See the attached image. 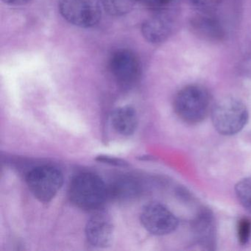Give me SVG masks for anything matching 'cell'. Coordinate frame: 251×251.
Returning a JSON list of instances; mask_svg holds the SVG:
<instances>
[{"label":"cell","instance_id":"6da1fadb","mask_svg":"<svg viewBox=\"0 0 251 251\" xmlns=\"http://www.w3.org/2000/svg\"><path fill=\"white\" fill-rule=\"evenodd\" d=\"M108 195L106 185L94 173H83L75 176L69 187L70 201L81 209H98Z\"/></svg>","mask_w":251,"mask_h":251},{"label":"cell","instance_id":"ac0fdd59","mask_svg":"<svg viewBox=\"0 0 251 251\" xmlns=\"http://www.w3.org/2000/svg\"><path fill=\"white\" fill-rule=\"evenodd\" d=\"M145 6L155 11L166 9L174 0H139Z\"/></svg>","mask_w":251,"mask_h":251},{"label":"cell","instance_id":"30bf717a","mask_svg":"<svg viewBox=\"0 0 251 251\" xmlns=\"http://www.w3.org/2000/svg\"><path fill=\"white\" fill-rule=\"evenodd\" d=\"M191 30L198 37L207 42H218L226 36L223 25L212 13H201L192 17Z\"/></svg>","mask_w":251,"mask_h":251},{"label":"cell","instance_id":"e0dca14e","mask_svg":"<svg viewBox=\"0 0 251 251\" xmlns=\"http://www.w3.org/2000/svg\"><path fill=\"white\" fill-rule=\"evenodd\" d=\"M237 233L241 245H246L251 236V220L247 218L241 219L238 223Z\"/></svg>","mask_w":251,"mask_h":251},{"label":"cell","instance_id":"277c9868","mask_svg":"<svg viewBox=\"0 0 251 251\" xmlns=\"http://www.w3.org/2000/svg\"><path fill=\"white\" fill-rule=\"evenodd\" d=\"M26 182L35 198L48 202L55 198L64 183L62 173L51 166L35 167L27 173Z\"/></svg>","mask_w":251,"mask_h":251},{"label":"cell","instance_id":"7c38bea8","mask_svg":"<svg viewBox=\"0 0 251 251\" xmlns=\"http://www.w3.org/2000/svg\"><path fill=\"white\" fill-rule=\"evenodd\" d=\"M113 128L123 136H130L138 127V117L134 108L130 106L120 107L111 116Z\"/></svg>","mask_w":251,"mask_h":251},{"label":"cell","instance_id":"5bb4252c","mask_svg":"<svg viewBox=\"0 0 251 251\" xmlns=\"http://www.w3.org/2000/svg\"><path fill=\"white\" fill-rule=\"evenodd\" d=\"M102 8L113 17H122L129 14L138 0H99Z\"/></svg>","mask_w":251,"mask_h":251},{"label":"cell","instance_id":"2e32d148","mask_svg":"<svg viewBox=\"0 0 251 251\" xmlns=\"http://www.w3.org/2000/svg\"><path fill=\"white\" fill-rule=\"evenodd\" d=\"M192 5L201 13H213L220 6L223 0H190Z\"/></svg>","mask_w":251,"mask_h":251},{"label":"cell","instance_id":"9a60e30c","mask_svg":"<svg viewBox=\"0 0 251 251\" xmlns=\"http://www.w3.org/2000/svg\"><path fill=\"white\" fill-rule=\"evenodd\" d=\"M235 192L241 205L251 214V177L238 182L235 186Z\"/></svg>","mask_w":251,"mask_h":251},{"label":"cell","instance_id":"d6986e66","mask_svg":"<svg viewBox=\"0 0 251 251\" xmlns=\"http://www.w3.org/2000/svg\"><path fill=\"white\" fill-rule=\"evenodd\" d=\"M96 160L100 162H103L105 164L117 166V167H126L127 165V163L123 160L114 158V157L108 156V155H100V156L97 157Z\"/></svg>","mask_w":251,"mask_h":251},{"label":"cell","instance_id":"4fadbf2b","mask_svg":"<svg viewBox=\"0 0 251 251\" xmlns=\"http://www.w3.org/2000/svg\"><path fill=\"white\" fill-rule=\"evenodd\" d=\"M108 195L115 199H129L135 198L140 192L137 180L132 177H122L116 180L108 188Z\"/></svg>","mask_w":251,"mask_h":251},{"label":"cell","instance_id":"ba28073f","mask_svg":"<svg viewBox=\"0 0 251 251\" xmlns=\"http://www.w3.org/2000/svg\"><path fill=\"white\" fill-rule=\"evenodd\" d=\"M147 19L142 25V33L144 38L151 44H160L165 42L173 33L176 26L174 17L166 9Z\"/></svg>","mask_w":251,"mask_h":251},{"label":"cell","instance_id":"9c48e42d","mask_svg":"<svg viewBox=\"0 0 251 251\" xmlns=\"http://www.w3.org/2000/svg\"><path fill=\"white\" fill-rule=\"evenodd\" d=\"M86 239L97 248H107L112 243L114 226L111 217L105 211H98L88 220Z\"/></svg>","mask_w":251,"mask_h":251},{"label":"cell","instance_id":"8992f818","mask_svg":"<svg viewBox=\"0 0 251 251\" xmlns=\"http://www.w3.org/2000/svg\"><path fill=\"white\" fill-rule=\"evenodd\" d=\"M108 67L111 75L122 87H132L140 78V61L137 55L130 50L114 51L110 57Z\"/></svg>","mask_w":251,"mask_h":251},{"label":"cell","instance_id":"8fae6325","mask_svg":"<svg viewBox=\"0 0 251 251\" xmlns=\"http://www.w3.org/2000/svg\"><path fill=\"white\" fill-rule=\"evenodd\" d=\"M194 234L200 245L207 249H214L216 242V226L210 211H203L193 223Z\"/></svg>","mask_w":251,"mask_h":251},{"label":"cell","instance_id":"3957f363","mask_svg":"<svg viewBox=\"0 0 251 251\" xmlns=\"http://www.w3.org/2000/svg\"><path fill=\"white\" fill-rule=\"evenodd\" d=\"M245 104L233 97L219 100L211 109V120L217 132L224 136H233L240 132L248 121Z\"/></svg>","mask_w":251,"mask_h":251},{"label":"cell","instance_id":"52a82bcc","mask_svg":"<svg viewBox=\"0 0 251 251\" xmlns=\"http://www.w3.org/2000/svg\"><path fill=\"white\" fill-rule=\"evenodd\" d=\"M141 223L150 233L156 236L169 234L178 226V220L167 207L158 202H151L142 208Z\"/></svg>","mask_w":251,"mask_h":251},{"label":"cell","instance_id":"7a4b0ae2","mask_svg":"<svg viewBox=\"0 0 251 251\" xmlns=\"http://www.w3.org/2000/svg\"><path fill=\"white\" fill-rule=\"evenodd\" d=\"M174 108L179 118L189 124L205 120L211 109V98L207 89L189 85L179 91L175 98Z\"/></svg>","mask_w":251,"mask_h":251},{"label":"cell","instance_id":"5b68a950","mask_svg":"<svg viewBox=\"0 0 251 251\" xmlns=\"http://www.w3.org/2000/svg\"><path fill=\"white\" fill-rule=\"evenodd\" d=\"M58 8L69 23L82 28L95 27L101 19L99 0H59Z\"/></svg>","mask_w":251,"mask_h":251},{"label":"cell","instance_id":"ffe728a7","mask_svg":"<svg viewBox=\"0 0 251 251\" xmlns=\"http://www.w3.org/2000/svg\"><path fill=\"white\" fill-rule=\"evenodd\" d=\"M30 0H2L4 3L11 6H23L28 3Z\"/></svg>","mask_w":251,"mask_h":251}]
</instances>
